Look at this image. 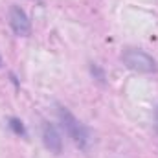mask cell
Listing matches in <instances>:
<instances>
[{"instance_id":"obj_1","label":"cell","mask_w":158,"mask_h":158,"mask_svg":"<svg viewBox=\"0 0 158 158\" xmlns=\"http://www.w3.org/2000/svg\"><path fill=\"white\" fill-rule=\"evenodd\" d=\"M57 116H59V121H61L63 129L66 131V134L72 138V142L77 145L79 149L88 151V145H90V140H92L88 127L83 125V123H81L66 107H63V105L57 107Z\"/></svg>"},{"instance_id":"obj_2","label":"cell","mask_w":158,"mask_h":158,"mask_svg":"<svg viewBox=\"0 0 158 158\" xmlns=\"http://www.w3.org/2000/svg\"><path fill=\"white\" fill-rule=\"evenodd\" d=\"M121 61L123 64L138 74H156L158 72V64L156 61L143 50L140 48H129L121 53Z\"/></svg>"},{"instance_id":"obj_3","label":"cell","mask_w":158,"mask_h":158,"mask_svg":"<svg viewBox=\"0 0 158 158\" xmlns=\"http://www.w3.org/2000/svg\"><path fill=\"white\" fill-rule=\"evenodd\" d=\"M9 26L19 37H26L31 33V22L26 15V11L20 6H11L9 7Z\"/></svg>"},{"instance_id":"obj_4","label":"cell","mask_w":158,"mask_h":158,"mask_svg":"<svg viewBox=\"0 0 158 158\" xmlns=\"http://www.w3.org/2000/svg\"><path fill=\"white\" fill-rule=\"evenodd\" d=\"M40 132H42V142H44L46 149H50L53 155H59L63 151V138H61L59 131L55 129V125H52L50 121H42Z\"/></svg>"},{"instance_id":"obj_5","label":"cell","mask_w":158,"mask_h":158,"mask_svg":"<svg viewBox=\"0 0 158 158\" xmlns=\"http://www.w3.org/2000/svg\"><path fill=\"white\" fill-rule=\"evenodd\" d=\"M9 127H11V131H13L15 134H26V129H24L22 121H20L19 118H11L9 119Z\"/></svg>"},{"instance_id":"obj_6","label":"cell","mask_w":158,"mask_h":158,"mask_svg":"<svg viewBox=\"0 0 158 158\" xmlns=\"http://www.w3.org/2000/svg\"><path fill=\"white\" fill-rule=\"evenodd\" d=\"M92 74H96L99 81H103V79H105V76H103V70H99V68H98L96 64H92Z\"/></svg>"},{"instance_id":"obj_7","label":"cell","mask_w":158,"mask_h":158,"mask_svg":"<svg viewBox=\"0 0 158 158\" xmlns=\"http://www.w3.org/2000/svg\"><path fill=\"white\" fill-rule=\"evenodd\" d=\"M155 127H156V131H158V107H156V110H155Z\"/></svg>"},{"instance_id":"obj_8","label":"cell","mask_w":158,"mask_h":158,"mask_svg":"<svg viewBox=\"0 0 158 158\" xmlns=\"http://www.w3.org/2000/svg\"><path fill=\"white\" fill-rule=\"evenodd\" d=\"M0 66H2V57H0Z\"/></svg>"}]
</instances>
